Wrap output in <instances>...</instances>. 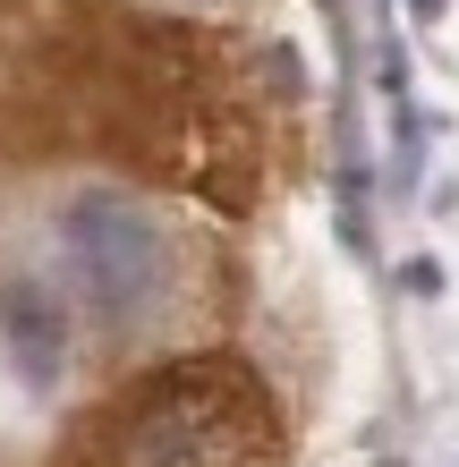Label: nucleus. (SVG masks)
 Here are the masks:
<instances>
[{
  "label": "nucleus",
  "instance_id": "nucleus-3",
  "mask_svg": "<svg viewBox=\"0 0 459 467\" xmlns=\"http://www.w3.org/2000/svg\"><path fill=\"white\" fill-rule=\"evenodd\" d=\"M60 246H68L77 281H86V306L102 323H145L162 297H171V281H179L171 230H162L137 196H120V187L77 196L60 213Z\"/></svg>",
  "mask_w": 459,
  "mask_h": 467
},
{
  "label": "nucleus",
  "instance_id": "nucleus-1",
  "mask_svg": "<svg viewBox=\"0 0 459 467\" xmlns=\"http://www.w3.org/2000/svg\"><path fill=\"white\" fill-rule=\"evenodd\" d=\"M51 153H111L230 213L264 161L213 35L120 0H0V161Z\"/></svg>",
  "mask_w": 459,
  "mask_h": 467
},
{
  "label": "nucleus",
  "instance_id": "nucleus-2",
  "mask_svg": "<svg viewBox=\"0 0 459 467\" xmlns=\"http://www.w3.org/2000/svg\"><path fill=\"white\" fill-rule=\"evenodd\" d=\"M281 408L238 357H171L68 433L60 467H273Z\"/></svg>",
  "mask_w": 459,
  "mask_h": 467
},
{
  "label": "nucleus",
  "instance_id": "nucleus-4",
  "mask_svg": "<svg viewBox=\"0 0 459 467\" xmlns=\"http://www.w3.org/2000/svg\"><path fill=\"white\" fill-rule=\"evenodd\" d=\"M0 340H9V357H17V374L35 382H60V366H68V315H60V297L51 289H35V281H9L0 289Z\"/></svg>",
  "mask_w": 459,
  "mask_h": 467
}]
</instances>
